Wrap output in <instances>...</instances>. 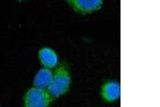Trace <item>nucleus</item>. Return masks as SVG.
I'll return each mask as SVG.
<instances>
[{"instance_id":"nucleus-1","label":"nucleus","mask_w":160,"mask_h":107,"mask_svg":"<svg viewBox=\"0 0 160 107\" xmlns=\"http://www.w3.org/2000/svg\"><path fill=\"white\" fill-rule=\"evenodd\" d=\"M69 86H71V75L65 66L61 64L53 73L52 80L48 86V92L53 99L59 98L68 92Z\"/></svg>"},{"instance_id":"nucleus-2","label":"nucleus","mask_w":160,"mask_h":107,"mask_svg":"<svg viewBox=\"0 0 160 107\" xmlns=\"http://www.w3.org/2000/svg\"><path fill=\"white\" fill-rule=\"evenodd\" d=\"M53 98L48 91L43 88H31L27 91L24 99V104L27 107H46L49 106Z\"/></svg>"},{"instance_id":"nucleus-3","label":"nucleus","mask_w":160,"mask_h":107,"mask_svg":"<svg viewBox=\"0 0 160 107\" xmlns=\"http://www.w3.org/2000/svg\"><path fill=\"white\" fill-rule=\"evenodd\" d=\"M66 1L76 12L86 14L99 10L104 0H66Z\"/></svg>"},{"instance_id":"nucleus-4","label":"nucleus","mask_w":160,"mask_h":107,"mask_svg":"<svg viewBox=\"0 0 160 107\" xmlns=\"http://www.w3.org/2000/svg\"><path fill=\"white\" fill-rule=\"evenodd\" d=\"M121 94L120 83L117 82H108L102 88V96L105 101L113 102L118 100Z\"/></svg>"},{"instance_id":"nucleus-5","label":"nucleus","mask_w":160,"mask_h":107,"mask_svg":"<svg viewBox=\"0 0 160 107\" xmlns=\"http://www.w3.org/2000/svg\"><path fill=\"white\" fill-rule=\"evenodd\" d=\"M38 58H40L41 63L45 67L52 69L56 67L58 64V56L56 51L51 48H42L38 53Z\"/></svg>"},{"instance_id":"nucleus-6","label":"nucleus","mask_w":160,"mask_h":107,"mask_svg":"<svg viewBox=\"0 0 160 107\" xmlns=\"http://www.w3.org/2000/svg\"><path fill=\"white\" fill-rule=\"evenodd\" d=\"M52 75H53V73L51 72L48 67L41 69L40 71L37 73V75L34 76L33 83H34V86L38 88H43V89L48 88V86L50 85L51 80H52Z\"/></svg>"},{"instance_id":"nucleus-7","label":"nucleus","mask_w":160,"mask_h":107,"mask_svg":"<svg viewBox=\"0 0 160 107\" xmlns=\"http://www.w3.org/2000/svg\"><path fill=\"white\" fill-rule=\"evenodd\" d=\"M18 1H22V0H18Z\"/></svg>"}]
</instances>
